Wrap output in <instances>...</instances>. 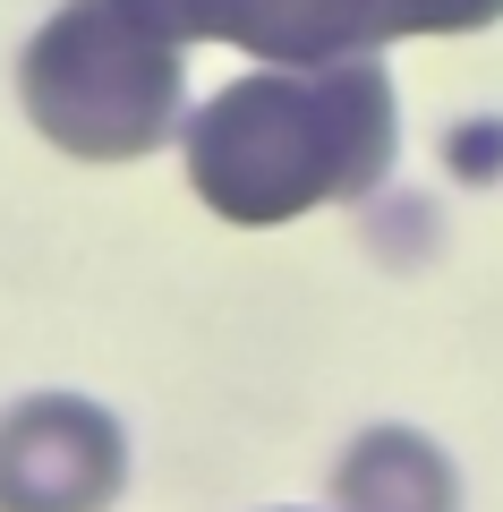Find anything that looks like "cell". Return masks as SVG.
Here are the masks:
<instances>
[{"label":"cell","instance_id":"3957f363","mask_svg":"<svg viewBox=\"0 0 503 512\" xmlns=\"http://www.w3.org/2000/svg\"><path fill=\"white\" fill-rule=\"evenodd\" d=\"M180 43H239L273 69L316 60H367L401 35H478L503 18V0H128Z\"/></svg>","mask_w":503,"mask_h":512},{"label":"cell","instance_id":"6da1fadb","mask_svg":"<svg viewBox=\"0 0 503 512\" xmlns=\"http://www.w3.org/2000/svg\"><path fill=\"white\" fill-rule=\"evenodd\" d=\"M393 77L367 60L256 69L188 111V180L222 222H290L367 197L393 171Z\"/></svg>","mask_w":503,"mask_h":512},{"label":"cell","instance_id":"7a4b0ae2","mask_svg":"<svg viewBox=\"0 0 503 512\" xmlns=\"http://www.w3.org/2000/svg\"><path fill=\"white\" fill-rule=\"evenodd\" d=\"M26 120L60 154L128 163L154 154L188 111V43L137 18L128 0H69L18 60Z\"/></svg>","mask_w":503,"mask_h":512},{"label":"cell","instance_id":"5b68a950","mask_svg":"<svg viewBox=\"0 0 503 512\" xmlns=\"http://www.w3.org/2000/svg\"><path fill=\"white\" fill-rule=\"evenodd\" d=\"M342 512H461L452 461L410 427H367L342 453Z\"/></svg>","mask_w":503,"mask_h":512},{"label":"cell","instance_id":"277c9868","mask_svg":"<svg viewBox=\"0 0 503 512\" xmlns=\"http://www.w3.org/2000/svg\"><path fill=\"white\" fill-rule=\"evenodd\" d=\"M120 478V427L77 393H35L0 419V512H103Z\"/></svg>","mask_w":503,"mask_h":512}]
</instances>
